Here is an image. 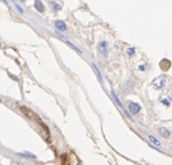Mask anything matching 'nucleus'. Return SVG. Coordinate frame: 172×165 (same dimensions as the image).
<instances>
[{"label": "nucleus", "mask_w": 172, "mask_h": 165, "mask_svg": "<svg viewBox=\"0 0 172 165\" xmlns=\"http://www.w3.org/2000/svg\"><path fill=\"white\" fill-rule=\"evenodd\" d=\"M19 108H20V111L23 113V115H25V116H27L28 119L33 120L35 123H37V124L42 128V135H43L44 140L49 141V130H48L47 126L44 124V122H43V121H41V119L39 118V115H37L36 113L32 112L29 108H27V107H25V106H19Z\"/></svg>", "instance_id": "f257e3e1"}, {"label": "nucleus", "mask_w": 172, "mask_h": 165, "mask_svg": "<svg viewBox=\"0 0 172 165\" xmlns=\"http://www.w3.org/2000/svg\"><path fill=\"white\" fill-rule=\"evenodd\" d=\"M98 50H99V52L103 56H107V52H108V44H107V42L100 41L98 43Z\"/></svg>", "instance_id": "f03ea898"}, {"label": "nucleus", "mask_w": 172, "mask_h": 165, "mask_svg": "<svg viewBox=\"0 0 172 165\" xmlns=\"http://www.w3.org/2000/svg\"><path fill=\"white\" fill-rule=\"evenodd\" d=\"M128 109L130 111V113L131 114H138L140 113V111H141V106L138 105V104H135V102H130L129 105H128Z\"/></svg>", "instance_id": "7ed1b4c3"}, {"label": "nucleus", "mask_w": 172, "mask_h": 165, "mask_svg": "<svg viewBox=\"0 0 172 165\" xmlns=\"http://www.w3.org/2000/svg\"><path fill=\"white\" fill-rule=\"evenodd\" d=\"M55 27L57 28V30H61V32H65V30H66V25H65V22L59 21V20L55 22Z\"/></svg>", "instance_id": "20e7f679"}, {"label": "nucleus", "mask_w": 172, "mask_h": 165, "mask_svg": "<svg viewBox=\"0 0 172 165\" xmlns=\"http://www.w3.org/2000/svg\"><path fill=\"white\" fill-rule=\"evenodd\" d=\"M158 133L160 134V136H163V137H165V138L170 137V131H169L165 127H160V128L158 129Z\"/></svg>", "instance_id": "39448f33"}, {"label": "nucleus", "mask_w": 172, "mask_h": 165, "mask_svg": "<svg viewBox=\"0 0 172 165\" xmlns=\"http://www.w3.org/2000/svg\"><path fill=\"white\" fill-rule=\"evenodd\" d=\"M34 6H35V8H36L39 12H43V10H44V7H43V5H42V3L40 1V0H36L35 4H34Z\"/></svg>", "instance_id": "423d86ee"}, {"label": "nucleus", "mask_w": 172, "mask_h": 165, "mask_svg": "<svg viewBox=\"0 0 172 165\" xmlns=\"http://www.w3.org/2000/svg\"><path fill=\"white\" fill-rule=\"evenodd\" d=\"M149 140H150V142L151 143H153L155 145H157V146H159L160 145V142L155 137V136H152V135H149Z\"/></svg>", "instance_id": "0eeeda50"}, {"label": "nucleus", "mask_w": 172, "mask_h": 165, "mask_svg": "<svg viewBox=\"0 0 172 165\" xmlns=\"http://www.w3.org/2000/svg\"><path fill=\"white\" fill-rule=\"evenodd\" d=\"M92 66H93V69H94V71H96V73H97V76H98V78H99V80L101 81L103 80V78H101V74H100V72H99V70H98V67L94 65V64H92Z\"/></svg>", "instance_id": "6e6552de"}, {"label": "nucleus", "mask_w": 172, "mask_h": 165, "mask_svg": "<svg viewBox=\"0 0 172 165\" xmlns=\"http://www.w3.org/2000/svg\"><path fill=\"white\" fill-rule=\"evenodd\" d=\"M112 96H113V97H114V100H115V101H116V102H118V105H119V106H120V107H123V106H122V104H121V101H120V100H119V98H118V97H116V96H115V93H114V92H112Z\"/></svg>", "instance_id": "1a4fd4ad"}, {"label": "nucleus", "mask_w": 172, "mask_h": 165, "mask_svg": "<svg viewBox=\"0 0 172 165\" xmlns=\"http://www.w3.org/2000/svg\"><path fill=\"white\" fill-rule=\"evenodd\" d=\"M128 54H129V55H133V54H134V49H133V48H129V49H128Z\"/></svg>", "instance_id": "9d476101"}]
</instances>
